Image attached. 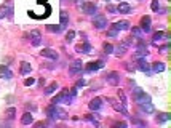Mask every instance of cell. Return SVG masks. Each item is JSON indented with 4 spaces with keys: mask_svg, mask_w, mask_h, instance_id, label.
Returning <instances> with one entry per match:
<instances>
[{
    "mask_svg": "<svg viewBox=\"0 0 171 128\" xmlns=\"http://www.w3.org/2000/svg\"><path fill=\"white\" fill-rule=\"evenodd\" d=\"M80 7H82V11L85 15H94L96 13V5L91 3V2H83Z\"/></svg>",
    "mask_w": 171,
    "mask_h": 128,
    "instance_id": "cell-9",
    "label": "cell"
},
{
    "mask_svg": "<svg viewBox=\"0 0 171 128\" xmlns=\"http://www.w3.org/2000/svg\"><path fill=\"white\" fill-rule=\"evenodd\" d=\"M150 7H152L153 11H158V10H160V2H158V0H152Z\"/></svg>",
    "mask_w": 171,
    "mask_h": 128,
    "instance_id": "cell-34",
    "label": "cell"
},
{
    "mask_svg": "<svg viewBox=\"0 0 171 128\" xmlns=\"http://www.w3.org/2000/svg\"><path fill=\"white\" fill-rule=\"evenodd\" d=\"M82 61H75V63H74L71 67H69V74L71 75H77V74H80L82 72Z\"/></svg>",
    "mask_w": 171,
    "mask_h": 128,
    "instance_id": "cell-13",
    "label": "cell"
},
{
    "mask_svg": "<svg viewBox=\"0 0 171 128\" xmlns=\"http://www.w3.org/2000/svg\"><path fill=\"white\" fill-rule=\"evenodd\" d=\"M165 37L163 32H155L153 34V43H158V42H162V38Z\"/></svg>",
    "mask_w": 171,
    "mask_h": 128,
    "instance_id": "cell-31",
    "label": "cell"
},
{
    "mask_svg": "<svg viewBox=\"0 0 171 128\" xmlns=\"http://www.w3.org/2000/svg\"><path fill=\"white\" fill-rule=\"evenodd\" d=\"M118 98H120L122 104H125V106H127V98H125V93H123L122 90H118Z\"/></svg>",
    "mask_w": 171,
    "mask_h": 128,
    "instance_id": "cell-35",
    "label": "cell"
},
{
    "mask_svg": "<svg viewBox=\"0 0 171 128\" xmlns=\"http://www.w3.org/2000/svg\"><path fill=\"white\" fill-rule=\"evenodd\" d=\"M106 82L109 83V85H112V87H117L118 83H120V74L115 72V71L109 72V74L106 75Z\"/></svg>",
    "mask_w": 171,
    "mask_h": 128,
    "instance_id": "cell-4",
    "label": "cell"
},
{
    "mask_svg": "<svg viewBox=\"0 0 171 128\" xmlns=\"http://www.w3.org/2000/svg\"><path fill=\"white\" fill-rule=\"evenodd\" d=\"M136 66L141 72H146V74H150V64L146 61V58H136Z\"/></svg>",
    "mask_w": 171,
    "mask_h": 128,
    "instance_id": "cell-5",
    "label": "cell"
},
{
    "mask_svg": "<svg viewBox=\"0 0 171 128\" xmlns=\"http://www.w3.org/2000/svg\"><path fill=\"white\" fill-rule=\"evenodd\" d=\"M93 26L96 27V29H104V27L107 26V19L104 15H96L94 16V21H93Z\"/></svg>",
    "mask_w": 171,
    "mask_h": 128,
    "instance_id": "cell-7",
    "label": "cell"
},
{
    "mask_svg": "<svg viewBox=\"0 0 171 128\" xmlns=\"http://www.w3.org/2000/svg\"><path fill=\"white\" fill-rule=\"evenodd\" d=\"M102 48H104V51L107 53V54H110V53H113V47L110 45V43H104V45H102Z\"/></svg>",
    "mask_w": 171,
    "mask_h": 128,
    "instance_id": "cell-32",
    "label": "cell"
},
{
    "mask_svg": "<svg viewBox=\"0 0 171 128\" xmlns=\"http://www.w3.org/2000/svg\"><path fill=\"white\" fill-rule=\"evenodd\" d=\"M67 24H69V18H67V13H66V11H61V24H59V26L62 27V29H64Z\"/></svg>",
    "mask_w": 171,
    "mask_h": 128,
    "instance_id": "cell-24",
    "label": "cell"
},
{
    "mask_svg": "<svg viewBox=\"0 0 171 128\" xmlns=\"http://www.w3.org/2000/svg\"><path fill=\"white\" fill-rule=\"evenodd\" d=\"M56 90H58V83L53 82V83H50V85L45 88V94H51V93H54Z\"/></svg>",
    "mask_w": 171,
    "mask_h": 128,
    "instance_id": "cell-23",
    "label": "cell"
},
{
    "mask_svg": "<svg viewBox=\"0 0 171 128\" xmlns=\"http://www.w3.org/2000/svg\"><path fill=\"white\" fill-rule=\"evenodd\" d=\"M47 114L51 117V119H54V120H66L67 119V112L64 109H61L58 104H51L48 106V109H47Z\"/></svg>",
    "mask_w": 171,
    "mask_h": 128,
    "instance_id": "cell-1",
    "label": "cell"
},
{
    "mask_svg": "<svg viewBox=\"0 0 171 128\" xmlns=\"http://www.w3.org/2000/svg\"><path fill=\"white\" fill-rule=\"evenodd\" d=\"M138 40H139V43H138V48H136V58H147L149 50H147V47L144 45V42L141 38H138Z\"/></svg>",
    "mask_w": 171,
    "mask_h": 128,
    "instance_id": "cell-6",
    "label": "cell"
},
{
    "mask_svg": "<svg viewBox=\"0 0 171 128\" xmlns=\"http://www.w3.org/2000/svg\"><path fill=\"white\" fill-rule=\"evenodd\" d=\"M104 67V61H93L87 66V71L88 72H93V71H98V69H102Z\"/></svg>",
    "mask_w": 171,
    "mask_h": 128,
    "instance_id": "cell-16",
    "label": "cell"
},
{
    "mask_svg": "<svg viewBox=\"0 0 171 128\" xmlns=\"http://www.w3.org/2000/svg\"><path fill=\"white\" fill-rule=\"evenodd\" d=\"M141 31L144 34H149L150 32V16H144L141 19Z\"/></svg>",
    "mask_w": 171,
    "mask_h": 128,
    "instance_id": "cell-10",
    "label": "cell"
},
{
    "mask_svg": "<svg viewBox=\"0 0 171 128\" xmlns=\"http://www.w3.org/2000/svg\"><path fill=\"white\" fill-rule=\"evenodd\" d=\"M31 38H32V45L34 47H38L42 42V37H40V32L38 31H32L31 32Z\"/></svg>",
    "mask_w": 171,
    "mask_h": 128,
    "instance_id": "cell-18",
    "label": "cell"
},
{
    "mask_svg": "<svg viewBox=\"0 0 171 128\" xmlns=\"http://www.w3.org/2000/svg\"><path fill=\"white\" fill-rule=\"evenodd\" d=\"M0 77L5 80H10L11 77H13V72H11L7 66H0Z\"/></svg>",
    "mask_w": 171,
    "mask_h": 128,
    "instance_id": "cell-17",
    "label": "cell"
},
{
    "mask_svg": "<svg viewBox=\"0 0 171 128\" xmlns=\"http://www.w3.org/2000/svg\"><path fill=\"white\" fill-rule=\"evenodd\" d=\"M125 51H127V47H125V45H120V47H118V48L115 50V56H118V58L123 56Z\"/></svg>",
    "mask_w": 171,
    "mask_h": 128,
    "instance_id": "cell-30",
    "label": "cell"
},
{
    "mask_svg": "<svg viewBox=\"0 0 171 128\" xmlns=\"http://www.w3.org/2000/svg\"><path fill=\"white\" fill-rule=\"evenodd\" d=\"M75 50H77L78 53H85V54H87V53H90V51H91V45H90L88 42H85L83 45H77V47H75Z\"/></svg>",
    "mask_w": 171,
    "mask_h": 128,
    "instance_id": "cell-20",
    "label": "cell"
},
{
    "mask_svg": "<svg viewBox=\"0 0 171 128\" xmlns=\"http://www.w3.org/2000/svg\"><path fill=\"white\" fill-rule=\"evenodd\" d=\"M107 11H109V13H115L117 11V7H115V5H107Z\"/></svg>",
    "mask_w": 171,
    "mask_h": 128,
    "instance_id": "cell-38",
    "label": "cell"
},
{
    "mask_svg": "<svg viewBox=\"0 0 171 128\" xmlns=\"http://www.w3.org/2000/svg\"><path fill=\"white\" fill-rule=\"evenodd\" d=\"M152 71L153 72H163L165 71V64L163 63H153L152 64Z\"/></svg>",
    "mask_w": 171,
    "mask_h": 128,
    "instance_id": "cell-26",
    "label": "cell"
},
{
    "mask_svg": "<svg viewBox=\"0 0 171 128\" xmlns=\"http://www.w3.org/2000/svg\"><path fill=\"white\" fill-rule=\"evenodd\" d=\"M34 83H35V80H34L32 77H31V79H26V80H24V85H26V87H31V85H34Z\"/></svg>",
    "mask_w": 171,
    "mask_h": 128,
    "instance_id": "cell-39",
    "label": "cell"
},
{
    "mask_svg": "<svg viewBox=\"0 0 171 128\" xmlns=\"http://www.w3.org/2000/svg\"><path fill=\"white\" fill-rule=\"evenodd\" d=\"M13 13V10H11V7L10 5H2L0 7V18H8V19H11V15Z\"/></svg>",
    "mask_w": 171,
    "mask_h": 128,
    "instance_id": "cell-11",
    "label": "cell"
},
{
    "mask_svg": "<svg viewBox=\"0 0 171 128\" xmlns=\"http://www.w3.org/2000/svg\"><path fill=\"white\" fill-rule=\"evenodd\" d=\"M139 110L141 112H144V114H153L155 112V107L150 104V101L149 103H142V104H139Z\"/></svg>",
    "mask_w": 171,
    "mask_h": 128,
    "instance_id": "cell-14",
    "label": "cell"
},
{
    "mask_svg": "<svg viewBox=\"0 0 171 128\" xmlns=\"http://www.w3.org/2000/svg\"><path fill=\"white\" fill-rule=\"evenodd\" d=\"M88 107L91 110H99L102 107V99L101 98H94V99H91V101L88 103Z\"/></svg>",
    "mask_w": 171,
    "mask_h": 128,
    "instance_id": "cell-15",
    "label": "cell"
},
{
    "mask_svg": "<svg viewBox=\"0 0 171 128\" xmlns=\"http://www.w3.org/2000/svg\"><path fill=\"white\" fill-rule=\"evenodd\" d=\"M107 103H109L113 109L117 110V112H122V114H127V107H125V104H122V103H118V101H115L113 98H107Z\"/></svg>",
    "mask_w": 171,
    "mask_h": 128,
    "instance_id": "cell-8",
    "label": "cell"
},
{
    "mask_svg": "<svg viewBox=\"0 0 171 128\" xmlns=\"http://www.w3.org/2000/svg\"><path fill=\"white\" fill-rule=\"evenodd\" d=\"M74 99H75V96H72L71 91H61L58 96H54L53 99H51V103L58 104V103H64V104H72Z\"/></svg>",
    "mask_w": 171,
    "mask_h": 128,
    "instance_id": "cell-2",
    "label": "cell"
},
{
    "mask_svg": "<svg viewBox=\"0 0 171 128\" xmlns=\"http://www.w3.org/2000/svg\"><path fill=\"white\" fill-rule=\"evenodd\" d=\"M47 31H48V32H56V34H58V32H61V31H62V27H61V26L50 24V26H47Z\"/></svg>",
    "mask_w": 171,
    "mask_h": 128,
    "instance_id": "cell-27",
    "label": "cell"
},
{
    "mask_svg": "<svg viewBox=\"0 0 171 128\" xmlns=\"http://www.w3.org/2000/svg\"><path fill=\"white\" fill-rule=\"evenodd\" d=\"M106 2H107V0H106Z\"/></svg>",
    "mask_w": 171,
    "mask_h": 128,
    "instance_id": "cell-41",
    "label": "cell"
},
{
    "mask_svg": "<svg viewBox=\"0 0 171 128\" xmlns=\"http://www.w3.org/2000/svg\"><path fill=\"white\" fill-rule=\"evenodd\" d=\"M107 35H109V37H117L118 35V31H115L113 27H110V29L107 31Z\"/></svg>",
    "mask_w": 171,
    "mask_h": 128,
    "instance_id": "cell-36",
    "label": "cell"
},
{
    "mask_svg": "<svg viewBox=\"0 0 171 128\" xmlns=\"http://www.w3.org/2000/svg\"><path fill=\"white\" fill-rule=\"evenodd\" d=\"M31 71H32V67H31L29 63H22V64H21V74H22V75L29 74Z\"/></svg>",
    "mask_w": 171,
    "mask_h": 128,
    "instance_id": "cell-25",
    "label": "cell"
},
{
    "mask_svg": "<svg viewBox=\"0 0 171 128\" xmlns=\"http://www.w3.org/2000/svg\"><path fill=\"white\" fill-rule=\"evenodd\" d=\"M131 34H133L136 38H141L142 37V34H144V32L141 31V27H133V29H131Z\"/></svg>",
    "mask_w": 171,
    "mask_h": 128,
    "instance_id": "cell-28",
    "label": "cell"
},
{
    "mask_svg": "<svg viewBox=\"0 0 171 128\" xmlns=\"http://www.w3.org/2000/svg\"><path fill=\"white\" fill-rule=\"evenodd\" d=\"M74 37H75V32H74V31H69V32L66 34V42L71 43V42L74 40Z\"/></svg>",
    "mask_w": 171,
    "mask_h": 128,
    "instance_id": "cell-33",
    "label": "cell"
},
{
    "mask_svg": "<svg viewBox=\"0 0 171 128\" xmlns=\"http://www.w3.org/2000/svg\"><path fill=\"white\" fill-rule=\"evenodd\" d=\"M40 54L43 58H50V59H58V53L54 51V50H51V48H43L42 51H40Z\"/></svg>",
    "mask_w": 171,
    "mask_h": 128,
    "instance_id": "cell-12",
    "label": "cell"
},
{
    "mask_svg": "<svg viewBox=\"0 0 171 128\" xmlns=\"http://www.w3.org/2000/svg\"><path fill=\"white\" fill-rule=\"evenodd\" d=\"M83 85H85V80H83V79L77 82V87H83Z\"/></svg>",
    "mask_w": 171,
    "mask_h": 128,
    "instance_id": "cell-40",
    "label": "cell"
},
{
    "mask_svg": "<svg viewBox=\"0 0 171 128\" xmlns=\"http://www.w3.org/2000/svg\"><path fill=\"white\" fill-rule=\"evenodd\" d=\"M15 114H16V110H15V107H10V109L7 110V115L10 117V119H13V117H15Z\"/></svg>",
    "mask_w": 171,
    "mask_h": 128,
    "instance_id": "cell-37",
    "label": "cell"
},
{
    "mask_svg": "<svg viewBox=\"0 0 171 128\" xmlns=\"http://www.w3.org/2000/svg\"><path fill=\"white\" fill-rule=\"evenodd\" d=\"M117 11H118V13H130V11H131V7H130L127 2H122V3H118Z\"/></svg>",
    "mask_w": 171,
    "mask_h": 128,
    "instance_id": "cell-21",
    "label": "cell"
},
{
    "mask_svg": "<svg viewBox=\"0 0 171 128\" xmlns=\"http://www.w3.org/2000/svg\"><path fill=\"white\" fill-rule=\"evenodd\" d=\"M112 27L115 31H128L130 29V23L128 21H118V23H115Z\"/></svg>",
    "mask_w": 171,
    "mask_h": 128,
    "instance_id": "cell-19",
    "label": "cell"
},
{
    "mask_svg": "<svg viewBox=\"0 0 171 128\" xmlns=\"http://www.w3.org/2000/svg\"><path fill=\"white\" fill-rule=\"evenodd\" d=\"M133 99L138 104H142V103H149L150 101V96H149V94H146L144 91L141 90V88L136 87V88H133Z\"/></svg>",
    "mask_w": 171,
    "mask_h": 128,
    "instance_id": "cell-3",
    "label": "cell"
},
{
    "mask_svg": "<svg viewBox=\"0 0 171 128\" xmlns=\"http://www.w3.org/2000/svg\"><path fill=\"white\" fill-rule=\"evenodd\" d=\"M34 122V117H32V114H29V112H26L24 115L21 117V123L22 125H31Z\"/></svg>",
    "mask_w": 171,
    "mask_h": 128,
    "instance_id": "cell-22",
    "label": "cell"
},
{
    "mask_svg": "<svg viewBox=\"0 0 171 128\" xmlns=\"http://www.w3.org/2000/svg\"><path fill=\"white\" fill-rule=\"evenodd\" d=\"M171 119V115L169 114H160L157 117V122H160V123H163V122H168Z\"/></svg>",
    "mask_w": 171,
    "mask_h": 128,
    "instance_id": "cell-29",
    "label": "cell"
}]
</instances>
